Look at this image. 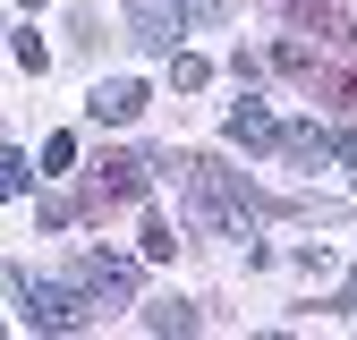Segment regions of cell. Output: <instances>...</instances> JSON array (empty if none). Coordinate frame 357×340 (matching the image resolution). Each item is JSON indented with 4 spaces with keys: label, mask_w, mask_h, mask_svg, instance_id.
I'll use <instances>...</instances> for the list:
<instances>
[{
    "label": "cell",
    "mask_w": 357,
    "mask_h": 340,
    "mask_svg": "<svg viewBox=\"0 0 357 340\" xmlns=\"http://www.w3.org/2000/svg\"><path fill=\"white\" fill-rule=\"evenodd\" d=\"M178 179H188V204L204 212L221 238H255V212H264V196L247 187V170H221L213 153H178Z\"/></svg>",
    "instance_id": "1"
},
{
    "label": "cell",
    "mask_w": 357,
    "mask_h": 340,
    "mask_svg": "<svg viewBox=\"0 0 357 340\" xmlns=\"http://www.w3.org/2000/svg\"><path fill=\"white\" fill-rule=\"evenodd\" d=\"M17 289H26L34 332H85V289H68V281H17Z\"/></svg>",
    "instance_id": "2"
},
{
    "label": "cell",
    "mask_w": 357,
    "mask_h": 340,
    "mask_svg": "<svg viewBox=\"0 0 357 340\" xmlns=\"http://www.w3.org/2000/svg\"><path fill=\"white\" fill-rule=\"evenodd\" d=\"M145 179H153L145 153H102V162H94V204H137Z\"/></svg>",
    "instance_id": "3"
},
{
    "label": "cell",
    "mask_w": 357,
    "mask_h": 340,
    "mask_svg": "<svg viewBox=\"0 0 357 340\" xmlns=\"http://www.w3.org/2000/svg\"><path fill=\"white\" fill-rule=\"evenodd\" d=\"M77 289H85V298H128V289H137V264H128V255L85 247V255H77Z\"/></svg>",
    "instance_id": "4"
},
{
    "label": "cell",
    "mask_w": 357,
    "mask_h": 340,
    "mask_svg": "<svg viewBox=\"0 0 357 340\" xmlns=\"http://www.w3.org/2000/svg\"><path fill=\"white\" fill-rule=\"evenodd\" d=\"M137 42L145 52H178V34H188V9H170V0H137Z\"/></svg>",
    "instance_id": "5"
},
{
    "label": "cell",
    "mask_w": 357,
    "mask_h": 340,
    "mask_svg": "<svg viewBox=\"0 0 357 340\" xmlns=\"http://www.w3.org/2000/svg\"><path fill=\"white\" fill-rule=\"evenodd\" d=\"M85 111H94L102 128H128V119L145 111V85H137V77H111V85H94V102H85Z\"/></svg>",
    "instance_id": "6"
},
{
    "label": "cell",
    "mask_w": 357,
    "mask_h": 340,
    "mask_svg": "<svg viewBox=\"0 0 357 340\" xmlns=\"http://www.w3.org/2000/svg\"><path fill=\"white\" fill-rule=\"evenodd\" d=\"M230 145H247V153H264V145H281V119L264 111V102H238V111H230Z\"/></svg>",
    "instance_id": "7"
},
{
    "label": "cell",
    "mask_w": 357,
    "mask_h": 340,
    "mask_svg": "<svg viewBox=\"0 0 357 340\" xmlns=\"http://www.w3.org/2000/svg\"><path fill=\"white\" fill-rule=\"evenodd\" d=\"M281 153L289 162H332V137L324 128H281Z\"/></svg>",
    "instance_id": "8"
},
{
    "label": "cell",
    "mask_w": 357,
    "mask_h": 340,
    "mask_svg": "<svg viewBox=\"0 0 357 340\" xmlns=\"http://www.w3.org/2000/svg\"><path fill=\"white\" fill-rule=\"evenodd\" d=\"M145 332H196V307L188 298H162V307L145 315Z\"/></svg>",
    "instance_id": "9"
},
{
    "label": "cell",
    "mask_w": 357,
    "mask_h": 340,
    "mask_svg": "<svg viewBox=\"0 0 357 340\" xmlns=\"http://www.w3.org/2000/svg\"><path fill=\"white\" fill-rule=\"evenodd\" d=\"M204 77H213V60H196V52H170V85H178V94H196Z\"/></svg>",
    "instance_id": "10"
},
{
    "label": "cell",
    "mask_w": 357,
    "mask_h": 340,
    "mask_svg": "<svg viewBox=\"0 0 357 340\" xmlns=\"http://www.w3.org/2000/svg\"><path fill=\"white\" fill-rule=\"evenodd\" d=\"M9 196H26V162H17L9 145H0V204H9Z\"/></svg>",
    "instance_id": "11"
},
{
    "label": "cell",
    "mask_w": 357,
    "mask_h": 340,
    "mask_svg": "<svg viewBox=\"0 0 357 340\" xmlns=\"http://www.w3.org/2000/svg\"><path fill=\"white\" fill-rule=\"evenodd\" d=\"M145 255H178V230L170 222H145Z\"/></svg>",
    "instance_id": "12"
},
{
    "label": "cell",
    "mask_w": 357,
    "mask_h": 340,
    "mask_svg": "<svg viewBox=\"0 0 357 340\" xmlns=\"http://www.w3.org/2000/svg\"><path fill=\"white\" fill-rule=\"evenodd\" d=\"M289 17H315V9H340V0H281Z\"/></svg>",
    "instance_id": "13"
}]
</instances>
